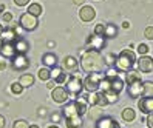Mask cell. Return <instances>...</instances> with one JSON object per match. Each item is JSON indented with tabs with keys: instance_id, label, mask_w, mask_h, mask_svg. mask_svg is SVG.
Returning <instances> with one entry per match:
<instances>
[{
	"instance_id": "6da1fadb",
	"label": "cell",
	"mask_w": 153,
	"mask_h": 128,
	"mask_svg": "<svg viewBox=\"0 0 153 128\" xmlns=\"http://www.w3.org/2000/svg\"><path fill=\"white\" fill-rule=\"evenodd\" d=\"M79 65L82 68V71H85L87 74H91V73H102L105 70V59L101 54V51L88 50L82 54Z\"/></svg>"
},
{
	"instance_id": "7a4b0ae2",
	"label": "cell",
	"mask_w": 153,
	"mask_h": 128,
	"mask_svg": "<svg viewBox=\"0 0 153 128\" xmlns=\"http://www.w3.org/2000/svg\"><path fill=\"white\" fill-rule=\"evenodd\" d=\"M134 63H136V56H134V53L131 50H122L119 53V56H116L114 68L118 71L128 73L130 70H133Z\"/></svg>"
},
{
	"instance_id": "3957f363",
	"label": "cell",
	"mask_w": 153,
	"mask_h": 128,
	"mask_svg": "<svg viewBox=\"0 0 153 128\" xmlns=\"http://www.w3.org/2000/svg\"><path fill=\"white\" fill-rule=\"evenodd\" d=\"M105 76L101 74V73H91L84 79V90L88 91V93H94V91H99L101 88V82Z\"/></svg>"
},
{
	"instance_id": "277c9868",
	"label": "cell",
	"mask_w": 153,
	"mask_h": 128,
	"mask_svg": "<svg viewBox=\"0 0 153 128\" xmlns=\"http://www.w3.org/2000/svg\"><path fill=\"white\" fill-rule=\"evenodd\" d=\"M67 90H68V93L70 94H79V93H82V90H84V80L80 79L79 74H71L70 79L67 80Z\"/></svg>"
},
{
	"instance_id": "5b68a950",
	"label": "cell",
	"mask_w": 153,
	"mask_h": 128,
	"mask_svg": "<svg viewBox=\"0 0 153 128\" xmlns=\"http://www.w3.org/2000/svg\"><path fill=\"white\" fill-rule=\"evenodd\" d=\"M19 25L22 26L23 30H26V31H33V30H36V26L39 25V22H37V17L33 16V14H30L28 11H26L25 14L20 16Z\"/></svg>"
},
{
	"instance_id": "8992f818",
	"label": "cell",
	"mask_w": 153,
	"mask_h": 128,
	"mask_svg": "<svg viewBox=\"0 0 153 128\" xmlns=\"http://www.w3.org/2000/svg\"><path fill=\"white\" fill-rule=\"evenodd\" d=\"M105 36H99V34H91L88 37V40H87V47L90 48V50H94V51H101V50H104V47H105Z\"/></svg>"
},
{
	"instance_id": "52a82bcc",
	"label": "cell",
	"mask_w": 153,
	"mask_h": 128,
	"mask_svg": "<svg viewBox=\"0 0 153 128\" xmlns=\"http://www.w3.org/2000/svg\"><path fill=\"white\" fill-rule=\"evenodd\" d=\"M85 99L88 100L90 105H97V107H105L108 105V100H107L105 94L102 91H94V93H88V96H85Z\"/></svg>"
},
{
	"instance_id": "ba28073f",
	"label": "cell",
	"mask_w": 153,
	"mask_h": 128,
	"mask_svg": "<svg viewBox=\"0 0 153 128\" xmlns=\"http://www.w3.org/2000/svg\"><path fill=\"white\" fill-rule=\"evenodd\" d=\"M51 97L56 104H65L68 100V90L64 87H56L51 93Z\"/></svg>"
},
{
	"instance_id": "9c48e42d",
	"label": "cell",
	"mask_w": 153,
	"mask_h": 128,
	"mask_svg": "<svg viewBox=\"0 0 153 128\" xmlns=\"http://www.w3.org/2000/svg\"><path fill=\"white\" fill-rule=\"evenodd\" d=\"M11 65H13L14 70L20 71V70H26V68H28L30 62H28V59H26L25 54H16V56L13 57V60H11Z\"/></svg>"
},
{
	"instance_id": "30bf717a",
	"label": "cell",
	"mask_w": 153,
	"mask_h": 128,
	"mask_svg": "<svg viewBox=\"0 0 153 128\" xmlns=\"http://www.w3.org/2000/svg\"><path fill=\"white\" fill-rule=\"evenodd\" d=\"M136 63H138V68H139V71L141 73H150V71H153V59L150 57V56H141L138 60H136Z\"/></svg>"
},
{
	"instance_id": "8fae6325",
	"label": "cell",
	"mask_w": 153,
	"mask_h": 128,
	"mask_svg": "<svg viewBox=\"0 0 153 128\" xmlns=\"http://www.w3.org/2000/svg\"><path fill=\"white\" fill-rule=\"evenodd\" d=\"M0 54L5 56L6 59H13L17 54L14 42H2V45H0Z\"/></svg>"
},
{
	"instance_id": "7c38bea8",
	"label": "cell",
	"mask_w": 153,
	"mask_h": 128,
	"mask_svg": "<svg viewBox=\"0 0 153 128\" xmlns=\"http://www.w3.org/2000/svg\"><path fill=\"white\" fill-rule=\"evenodd\" d=\"M94 128H119V124L110 116H102L99 121H96Z\"/></svg>"
},
{
	"instance_id": "4fadbf2b",
	"label": "cell",
	"mask_w": 153,
	"mask_h": 128,
	"mask_svg": "<svg viewBox=\"0 0 153 128\" xmlns=\"http://www.w3.org/2000/svg\"><path fill=\"white\" fill-rule=\"evenodd\" d=\"M142 80H136V82H131V84H127L128 87V96L133 99H138L139 96H142Z\"/></svg>"
},
{
	"instance_id": "5bb4252c",
	"label": "cell",
	"mask_w": 153,
	"mask_h": 128,
	"mask_svg": "<svg viewBox=\"0 0 153 128\" xmlns=\"http://www.w3.org/2000/svg\"><path fill=\"white\" fill-rule=\"evenodd\" d=\"M138 107L142 114H150L153 113V97H141Z\"/></svg>"
},
{
	"instance_id": "9a60e30c",
	"label": "cell",
	"mask_w": 153,
	"mask_h": 128,
	"mask_svg": "<svg viewBox=\"0 0 153 128\" xmlns=\"http://www.w3.org/2000/svg\"><path fill=\"white\" fill-rule=\"evenodd\" d=\"M79 17H80V20L82 22H91L94 17H96V11H94V8L93 6H82L80 8V11H79Z\"/></svg>"
},
{
	"instance_id": "2e32d148",
	"label": "cell",
	"mask_w": 153,
	"mask_h": 128,
	"mask_svg": "<svg viewBox=\"0 0 153 128\" xmlns=\"http://www.w3.org/2000/svg\"><path fill=\"white\" fill-rule=\"evenodd\" d=\"M110 79V90L108 91H114V93H121V91L124 90V80L116 74V76H107Z\"/></svg>"
},
{
	"instance_id": "e0dca14e",
	"label": "cell",
	"mask_w": 153,
	"mask_h": 128,
	"mask_svg": "<svg viewBox=\"0 0 153 128\" xmlns=\"http://www.w3.org/2000/svg\"><path fill=\"white\" fill-rule=\"evenodd\" d=\"M64 117H74V116H80L79 114V110H77V104H76V100H73V102H70L64 107Z\"/></svg>"
},
{
	"instance_id": "ac0fdd59",
	"label": "cell",
	"mask_w": 153,
	"mask_h": 128,
	"mask_svg": "<svg viewBox=\"0 0 153 128\" xmlns=\"http://www.w3.org/2000/svg\"><path fill=\"white\" fill-rule=\"evenodd\" d=\"M14 47H16L17 54H26V53H28V50H30L28 42H26L23 37H17L16 42H14Z\"/></svg>"
},
{
	"instance_id": "d6986e66",
	"label": "cell",
	"mask_w": 153,
	"mask_h": 128,
	"mask_svg": "<svg viewBox=\"0 0 153 128\" xmlns=\"http://www.w3.org/2000/svg\"><path fill=\"white\" fill-rule=\"evenodd\" d=\"M42 62L47 68H53V67H57V57L54 53H45L43 57H42Z\"/></svg>"
},
{
	"instance_id": "ffe728a7",
	"label": "cell",
	"mask_w": 153,
	"mask_h": 128,
	"mask_svg": "<svg viewBox=\"0 0 153 128\" xmlns=\"http://www.w3.org/2000/svg\"><path fill=\"white\" fill-rule=\"evenodd\" d=\"M102 107H97V105H91L88 108V111H87V114H88V117L91 119V121H99V119L102 117V110H101Z\"/></svg>"
},
{
	"instance_id": "44dd1931",
	"label": "cell",
	"mask_w": 153,
	"mask_h": 128,
	"mask_svg": "<svg viewBox=\"0 0 153 128\" xmlns=\"http://www.w3.org/2000/svg\"><path fill=\"white\" fill-rule=\"evenodd\" d=\"M19 37V36L16 34V31H14V28H6V30H3V33H2V42H16V39Z\"/></svg>"
},
{
	"instance_id": "7402d4cb",
	"label": "cell",
	"mask_w": 153,
	"mask_h": 128,
	"mask_svg": "<svg viewBox=\"0 0 153 128\" xmlns=\"http://www.w3.org/2000/svg\"><path fill=\"white\" fill-rule=\"evenodd\" d=\"M67 128H80L82 127V116H74V117H67L65 119Z\"/></svg>"
},
{
	"instance_id": "603a6c76",
	"label": "cell",
	"mask_w": 153,
	"mask_h": 128,
	"mask_svg": "<svg viewBox=\"0 0 153 128\" xmlns=\"http://www.w3.org/2000/svg\"><path fill=\"white\" fill-rule=\"evenodd\" d=\"M77 67H79V63H77V60H76L73 56H67V57L64 59V68H65L67 71H76Z\"/></svg>"
},
{
	"instance_id": "cb8c5ba5",
	"label": "cell",
	"mask_w": 153,
	"mask_h": 128,
	"mask_svg": "<svg viewBox=\"0 0 153 128\" xmlns=\"http://www.w3.org/2000/svg\"><path fill=\"white\" fill-rule=\"evenodd\" d=\"M121 116H122V119L125 122H133L134 119H136V113H134L133 108H124Z\"/></svg>"
},
{
	"instance_id": "d4e9b609",
	"label": "cell",
	"mask_w": 153,
	"mask_h": 128,
	"mask_svg": "<svg viewBox=\"0 0 153 128\" xmlns=\"http://www.w3.org/2000/svg\"><path fill=\"white\" fill-rule=\"evenodd\" d=\"M136 80H142V76L139 71H134V70H130L125 76V82L127 84H131V82H136Z\"/></svg>"
},
{
	"instance_id": "484cf974",
	"label": "cell",
	"mask_w": 153,
	"mask_h": 128,
	"mask_svg": "<svg viewBox=\"0 0 153 128\" xmlns=\"http://www.w3.org/2000/svg\"><path fill=\"white\" fill-rule=\"evenodd\" d=\"M142 97H153V82L142 84Z\"/></svg>"
},
{
	"instance_id": "4316f807",
	"label": "cell",
	"mask_w": 153,
	"mask_h": 128,
	"mask_svg": "<svg viewBox=\"0 0 153 128\" xmlns=\"http://www.w3.org/2000/svg\"><path fill=\"white\" fill-rule=\"evenodd\" d=\"M116 34H118V28H116V25H113V23L105 25V37L107 39L116 37Z\"/></svg>"
},
{
	"instance_id": "83f0119b",
	"label": "cell",
	"mask_w": 153,
	"mask_h": 128,
	"mask_svg": "<svg viewBox=\"0 0 153 128\" xmlns=\"http://www.w3.org/2000/svg\"><path fill=\"white\" fill-rule=\"evenodd\" d=\"M19 82L22 84V87H33V84H34V77H33V74H22L20 76V79H19Z\"/></svg>"
},
{
	"instance_id": "f1b7e54d",
	"label": "cell",
	"mask_w": 153,
	"mask_h": 128,
	"mask_svg": "<svg viewBox=\"0 0 153 128\" xmlns=\"http://www.w3.org/2000/svg\"><path fill=\"white\" fill-rule=\"evenodd\" d=\"M39 79L40 80H43V82H48L50 79H51V70L50 68H42V70H39Z\"/></svg>"
},
{
	"instance_id": "f546056e",
	"label": "cell",
	"mask_w": 153,
	"mask_h": 128,
	"mask_svg": "<svg viewBox=\"0 0 153 128\" xmlns=\"http://www.w3.org/2000/svg\"><path fill=\"white\" fill-rule=\"evenodd\" d=\"M28 13L33 14V16H36V17H39L42 14V6L39 3H33V5L28 6Z\"/></svg>"
},
{
	"instance_id": "4dcf8cb0",
	"label": "cell",
	"mask_w": 153,
	"mask_h": 128,
	"mask_svg": "<svg viewBox=\"0 0 153 128\" xmlns=\"http://www.w3.org/2000/svg\"><path fill=\"white\" fill-rule=\"evenodd\" d=\"M102 93L105 94L107 100H108V104H114L116 100H118V93H114V91H102Z\"/></svg>"
},
{
	"instance_id": "1f68e13d",
	"label": "cell",
	"mask_w": 153,
	"mask_h": 128,
	"mask_svg": "<svg viewBox=\"0 0 153 128\" xmlns=\"http://www.w3.org/2000/svg\"><path fill=\"white\" fill-rule=\"evenodd\" d=\"M23 88H25V87H22L20 82H14V84L11 85V93H13V94H20L22 91H23Z\"/></svg>"
},
{
	"instance_id": "d6a6232c",
	"label": "cell",
	"mask_w": 153,
	"mask_h": 128,
	"mask_svg": "<svg viewBox=\"0 0 153 128\" xmlns=\"http://www.w3.org/2000/svg\"><path fill=\"white\" fill-rule=\"evenodd\" d=\"M13 128H30V125L26 124V121H22V119H19V121H16L13 124Z\"/></svg>"
},
{
	"instance_id": "836d02e7",
	"label": "cell",
	"mask_w": 153,
	"mask_h": 128,
	"mask_svg": "<svg viewBox=\"0 0 153 128\" xmlns=\"http://www.w3.org/2000/svg\"><path fill=\"white\" fill-rule=\"evenodd\" d=\"M67 80H68V76L67 74H64V73H62L60 76H57L56 79H54V82L57 85H62V84H67Z\"/></svg>"
},
{
	"instance_id": "e575fe53",
	"label": "cell",
	"mask_w": 153,
	"mask_h": 128,
	"mask_svg": "<svg viewBox=\"0 0 153 128\" xmlns=\"http://www.w3.org/2000/svg\"><path fill=\"white\" fill-rule=\"evenodd\" d=\"M144 37L149 39V40H153V26H147L144 30Z\"/></svg>"
},
{
	"instance_id": "d590c367",
	"label": "cell",
	"mask_w": 153,
	"mask_h": 128,
	"mask_svg": "<svg viewBox=\"0 0 153 128\" xmlns=\"http://www.w3.org/2000/svg\"><path fill=\"white\" fill-rule=\"evenodd\" d=\"M94 34L105 36V25H104V23H99V25H96V28H94Z\"/></svg>"
},
{
	"instance_id": "8d00e7d4",
	"label": "cell",
	"mask_w": 153,
	"mask_h": 128,
	"mask_svg": "<svg viewBox=\"0 0 153 128\" xmlns=\"http://www.w3.org/2000/svg\"><path fill=\"white\" fill-rule=\"evenodd\" d=\"M149 50H150L149 45H146V43H141L139 47H138V53L141 54V56H146V54L149 53Z\"/></svg>"
},
{
	"instance_id": "74e56055",
	"label": "cell",
	"mask_w": 153,
	"mask_h": 128,
	"mask_svg": "<svg viewBox=\"0 0 153 128\" xmlns=\"http://www.w3.org/2000/svg\"><path fill=\"white\" fill-rule=\"evenodd\" d=\"M62 73H64V71H62L59 67H53V68H51V79H56L57 76L62 74Z\"/></svg>"
},
{
	"instance_id": "f35d334b",
	"label": "cell",
	"mask_w": 153,
	"mask_h": 128,
	"mask_svg": "<svg viewBox=\"0 0 153 128\" xmlns=\"http://www.w3.org/2000/svg\"><path fill=\"white\" fill-rule=\"evenodd\" d=\"M6 65H8V62H6V57H5V56H2V54H0V71H3V70L6 68Z\"/></svg>"
},
{
	"instance_id": "ab89813d",
	"label": "cell",
	"mask_w": 153,
	"mask_h": 128,
	"mask_svg": "<svg viewBox=\"0 0 153 128\" xmlns=\"http://www.w3.org/2000/svg\"><path fill=\"white\" fill-rule=\"evenodd\" d=\"M3 20H5L6 23H11V20H13V14H11V13H5V14H3Z\"/></svg>"
},
{
	"instance_id": "60d3db41",
	"label": "cell",
	"mask_w": 153,
	"mask_h": 128,
	"mask_svg": "<svg viewBox=\"0 0 153 128\" xmlns=\"http://www.w3.org/2000/svg\"><path fill=\"white\" fill-rule=\"evenodd\" d=\"M147 125H149V128H153V113L147 114Z\"/></svg>"
},
{
	"instance_id": "b9f144b4",
	"label": "cell",
	"mask_w": 153,
	"mask_h": 128,
	"mask_svg": "<svg viewBox=\"0 0 153 128\" xmlns=\"http://www.w3.org/2000/svg\"><path fill=\"white\" fill-rule=\"evenodd\" d=\"M14 3H16L17 6H25V5L30 3V0H14Z\"/></svg>"
},
{
	"instance_id": "7bdbcfd3",
	"label": "cell",
	"mask_w": 153,
	"mask_h": 128,
	"mask_svg": "<svg viewBox=\"0 0 153 128\" xmlns=\"http://www.w3.org/2000/svg\"><path fill=\"white\" fill-rule=\"evenodd\" d=\"M51 121H53V124H56V122H59V121H60V114H57V113H54V114H51Z\"/></svg>"
},
{
	"instance_id": "ee69618b",
	"label": "cell",
	"mask_w": 153,
	"mask_h": 128,
	"mask_svg": "<svg viewBox=\"0 0 153 128\" xmlns=\"http://www.w3.org/2000/svg\"><path fill=\"white\" fill-rule=\"evenodd\" d=\"M57 87V84H56V82H50L48 80V84H47V88H50V90H54Z\"/></svg>"
},
{
	"instance_id": "f6af8a7d",
	"label": "cell",
	"mask_w": 153,
	"mask_h": 128,
	"mask_svg": "<svg viewBox=\"0 0 153 128\" xmlns=\"http://www.w3.org/2000/svg\"><path fill=\"white\" fill-rule=\"evenodd\" d=\"M3 127H5V117L0 116V128H3Z\"/></svg>"
},
{
	"instance_id": "bcb514c9",
	"label": "cell",
	"mask_w": 153,
	"mask_h": 128,
	"mask_svg": "<svg viewBox=\"0 0 153 128\" xmlns=\"http://www.w3.org/2000/svg\"><path fill=\"white\" fill-rule=\"evenodd\" d=\"M84 2H85V0H73V3H74V5H82Z\"/></svg>"
},
{
	"instance_id": "7dc6e473",
	"label": "cell",
	"mask_w": 153,
	"mask_h": 128,
	"mask_svg": "<svg viewBox=\"0 0 153 128\" xmlns=\"http://www.w3.org/2000/svg\"><path fill=\"white\" fill-rule=\"evenodd\" d=\"M128 26H130V23H128V22H124V23H122V28H125V30H127Z\"/></svg>"
},
{
	"instance_id": "c3c4849f",
	"label": "cell",
	"mask_w": 153,
	"mask_h": 128,
	"mask_svg": "<svg viewBox=\"0 0 153 128\" xmlns=\"http://www.w3.org/2000/svg\"><path fill=\"white\" fill-rule=\"evenodd\" d=\"M2 33H3V28H2V25H0V37H2Z\"/></svg>"
},
{
	"instance_id": "681fc988",
	"label": "cell",
	"mask_w": 153,
	"mask_h": 128,
	"mask_svg": "<svg viewBox=\"0 0 153 128\" xmlns=\"http://www.w3.org/2000/svg\"><path fill=\"white\" fill-rule=\"evenodd\" d=\"M48 128H59V127H57V125H50Z\"/></svg>"
},
{
	"instance_id": "f907efd6",
	"label": "cell",
	"mask_w": 153,
	"mask_h": 128,
	"mask_svg": "<svg viewBox=\"0 0 153 128\" xmlns=\"http://www.w3.org/2000/svg\"><path fill=\"white\" fill-rule=\"evenodd\" d=\"M30 128H39L37 125H30Z\"/></svg>"
}]
</instances>
